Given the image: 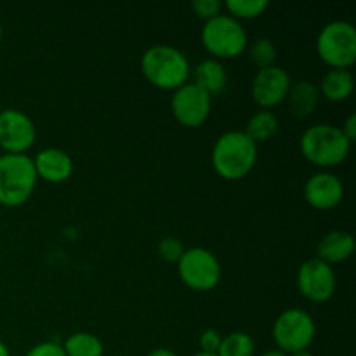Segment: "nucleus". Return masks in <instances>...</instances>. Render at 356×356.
I'll use <instances>...</instances> for the list:
<instances>
[{
  "mask_svg": "<svg viewBox=\"0 0 356 356\" xmlns=\"http://www.w3.org/2000/svg\"><path fill=\"white\" fill-rule=\"evenodd\" d=\"M222 336L216 329H205L198 337V346L202 353L218 355L219 346H221Z\"/></svg>",
  "mask_w": 356,
  "mask_h": 356,
  "instance_id": "nucleus-26",
  "label": "nucleus"
},
{
  "mask_svg": "<svg viewBox=\"0 0 356 356\" xmlns=\"http://www.w3.org/2000/svg\"><path fill=\"white\" fill-rule=\"evenodd\" d=\"M287 101L294 117H309L316 110V106H318V87L313 82H309V80H299V82L291 86V90L287 94Z\"/></svg>",
  "mask_w": 356,
  "mask_h": 356,
  "instance_id": "nucleus-18",
  "label": "nucleus"
},
{
  "mask_svg": "<svg viewBox=\"0 0 356 356\" xmlns=\"http://www.w3.org/2000/svg\"><path fill=\"white\" fill-rule=\"evenodd\" d=\"M211 162L222 179L238 181L256 165L257 145L243 131H228L212 146Z\"/></svg>",
  "mask_w": 356,
  "mask_h": 356,
  "instance_id": "nucleus-2",
  "label": "nucleus"
},
{
  "mask_svg": "<svg viewBox=\"0 0 356 356\" xmlns=\"http://www.w3.org/2000/svg\"><path fill=\"white\" fill-rule=\"evenodd\" d=\"M193 83L204 89L209 96H219L228 87V72L225 65L214 58H207L193 70Z\"/></svg>",
  "mask_w": 356,
  "mask_h": 356,
  "instance_id": "nucleus-16",
  "label": "nucleus"
},
{
  "mask_svg": "<svg viewBox=\"0 0 356 356\" xmlns=\"http://www.w3.org/2000/svg\"><path fill=\"white\" fill-rule=\"evenodd\" d=\"M202 45L214 59H235L245 51L249 38L240 21L229 14H219L205 21L202 28Z\"/></svg>",
  "mask_w": 356,
  "mask_h": 356,
  "instance_id": "nucleus-5",
  "label": "nucleus"
},
{
  "mask_svg": "<svg viewBox=\"0 0 356 356\" xmlns=\"http://www.w3.org/2000/svg\"><path fill=\"white\" fill-rule=\"evenodd\" d=\"M0 356H10L9 348H7V344L3 341H0Z\"/></svg>",
  "mask_w": 356,
  "mask_h": 356,
  "instance_id": "nucleus-31",
  "label": "nucleus"
},
{
  "mask_svg": "<svg viewBox=\"0 0 356 356\" xmlns=\"http://www.w3.org/2000/svg\"><path fill=\"white\" fill-rule=\"evenodd\" d=\"M222 7L228 10L229 16L235 17L236 21H242L259 17L270 7V2L268 0H226Z\"/></svg>",
  "mask_w": 356,
  "mask_h": 356,
  "instance_id": "nucleus-22",
  "label": "nucleus"
},
{
  "mask_svg": "<svg viewBox=\"0 0 356 356\" xmlns=\"http://www.w3.org/2000/svg\"><path fill=\"white\" fill-rule=\"evenodd\" d=\"M278 131V118L271 110H259L249 118L245 125V134L252 139L256 145L268 141L273 138Z\"/></svg>",
  "mask_w": 356,
  "mask_h": 356,
  "instance_id": "nucleus-20",
  "label": "nucleus"
},
{
  "mask_svg": "<svg viewBox=\"0 0 356 356\" xmlns=\"http://www.w3.org/2000/svg\"><path fill=\"white\" fill-rule=\"evenodd\" d=\"M24 356H66L63 346L56 341H44L35 346H31Z\"/></svg>",
  "mask_w": 356,
  "mask_h": 356,
  "instance_id": "nucleus-27",
  "label": "nucleus"
},
{
  "mask_svg": "<svg viewBox=\"0 0 356 356\" xmlns=\"http://www.w3.org/2000/svg\"><path fill=\"white\" fill-rule=\"evenodd\" d=\"M177 273L188 289L209 292L221 280V264L209 249L191 247L184 249V254L177 261Z\"/></svg>",
  "mask_w": 356,
  "mask_h": 356,
  "instance_id": "nucleus-8",
  "label": "nucleus"
},
{
  "mask_svg": "<svg viewBox=\"0 0 356 356\" xmlns=\"http://www.w3.org/2000/svg\"><path fill=\"white\" fill-rule=\"evenodd\" d=\"M37 139V127L24 111L6 108L0 111V148L13 155H24Z\"/></svg>",
  "mask_w": 356,
  "mask_h": 356,
  "instance_id": "nucleus-11",
  "label": "nucleus"
},
{
  "mask_svg": "<svg viewBox=\"0 0 356 356\" xmlns=\"http://www.w3.org/2000/svg\"><path fill=\"white\" fill-rule=\"evenodd\" d=\"M291 86V75L287 70L278 65H271L268 68L257 70L250 92H252L254 103L261 106V110H271L287 99Z\"/></svg>",
  "mask_w": 356,
  "mask_h": 356,
  "instance_id": "nucleus-12",
  "label": "nucleus"
},
{
  "mask_svg": "<svg viewBox=\"0 0 356 356\" xmlns=\"http://www.w3.org/2000/svg\"><path fill=\"white\" fill-rule=\"evenodd\" d=\"M2 37H3V28L2 24H0V42H2Z\"/></svg>",
  "mask_w": 356,
  "mask_h": 356,
  "instance_id": "nucleus-34",
  "label": "nucleus"
},
{
  "mask_svg": "<svg viewBox=\"0 0 356 356\" xmlns=\"http://www.w3.org/2000/svg\"><path fill=\"white\" fill-rule=\"evenodd\" d=\"M61 346L66 356H104L103 343L90 332L70 334Z\"/></svg>",
  "mask_w": 356,
  "mask_h": 356,
  "instance_id": "nucleus-19",
  "label": "nucleus"
},
{
  "mask_svg": "<svg viewBox=\"0 0 356 356\" xmlns=\"http://www.w3.org/2000/svg\"><path fill=\"white\" fill-rule=\"evenodd\" d=\"M256 343L247 332H232L222 337L218 356H254Z\"/></svg>",
  "mask_w": 356,
  "mask_h": 356,
  "instance_id": "nucleus-21",
  "label": "nucleus"
},
{
  "mask_svg": "<svg viewBox=\"0 0 356 356\" xmlns=\"http://www.w3.org/2000/svg\"><path fill=\"white\" fill-rule=\"evenodd\" d=\"M141 73L153 87L176 90L190 82L191 66L186 56L174 45L156 44L141 56Z\"/></svg>",
  "mask_w": 356,
  "mask_h": 356,
  "instance_id": "nucleus-1",
  "label": "nucleus"
},
{
  "mask_svg": "<svg viewBox=\"0 0 356 356\" xmlns=\"http://www.w3.org/2000/svg\"><path fill=\"white\" fill-rule=\"evenodd\" d=\"M316 336V323L306 309L291 308L278 315L273 323V341L285 355L305 351Z\"/></svg>",
  "mask_w": 356,
  "mask_h": 356,
  "instance_id": "nucleus-7",
  "label": "nucleus"
},
{
  "mask_svg": "<svg viewBox=\"0 0 356 356\" xmlns=\"http://www.w3.org/2000/svg\"><path fill=\"white\" fill-rule=\"evenodd\" d=\"M344 184L339 176L329 170H320L305 183V198L316 211H332L343 202Z\"/></svg>",
  "mask_w": 356,
  "mask_h": 356,
  "instance_id": "nucleus-13",
  "label": "nucleus"
},
{
  "mask_svg": "<svg viewBox=\"0 0 356 356\" xmlns=\"http://www.w3.org/2000/svg\"><path fill=\"white\" fill-rule=\"evenodd\" d=\"M156 252L162 257V261L169 264H177V261L181 259V256L184 254V245L181 240L174 238V236H165L163 240H160L159 245H156Z\"/></svg>",
  "mask_w": 356,
  "mask_h": 356,
  "instance_id": "nucleus-24",
  "label": "nucleus"
},
{
  "mask_svg": "<svg viewBox=\"0 0 356 356\" xmlns=\"http://www.w3.org/2000/svg\"><path fill=\"white\" fill-rule=\"evenodd\" d=\"M355 89V76L351 70L343 68H330L325 75L322 76L318 92L325 99L332 103H341L346 101L353 94Z\"/></svg>",
  "mask_w": 356,
  "mask_h": 356,
  "instance_id": "nucleus-17",
  "label": "nucleus"
},
{
  "mask_svg": "<svg viewBox=\"0 0 356 356\" xmlns=\"http://www.w3.org/2000/svg\"><path fill=\"white\" fill-rule=\"evenodd\" d=\"M341 132H343L344 138H346L348 141L353 145V143L356 141V115L355 113L348 115V118L344 120L343 127H341Z\"/></svg>",
  "mask_w": 356,
  "mask_h": 356,
  "instance_id": "nucleus-28",
  "label": "nucleus"
},
{
  "mask_svg": "<svg viewBox=\"0 0 356 356\" xmlns=\"http://www.w3.org/2000/svg\"><path fill=\"white\" fill-rule=\"evenodd\" d=\"M296 284L302 298L312 302H325L336 292L337 282L330 264L323 263L318 257H312L299 266Z\"/></svg>",
  "mask_w": 356,
  "mask_h": 356,
  "instance_id": "nucleus-10",
  "label": "nucleus"
},
{
  "mask_svg": "<svg viewBox=\"0 0 356 356\" xmlns=\"http://www.w3.org/2000/svg\"><path fill=\"white\" fill-rule=\"evenodd\" d=\"M259 356H289V355H285L284 351H280V350H268V351H264V353H261Z\"/></svg>",
  "mask_w": 356,
  "mask_h": 356,
  "instance_id": "nucleus-30",
  "label": "nucleus"
},
{
  "mask_svg": "<svg viewBox=\"0 0 356 356\" xmlns=\"http://www.w3.org/2000/svg\"><path fill=\"white\" fill-rule=\"evenodd\" d=\"M289 356H315V355H313L309 350H305V351H298V353H292Z\"/></svg>",
  "mask_w": 356,
  "mask_h": 356,
  "instance_id": "nucleus-32",
  "label": "nucleus"
},
{
  "mask_svg": "<svg viewBox=\"0 0 356 356\" xmlns=\"http://www.w3.org/2000/svg\"><path fill=\"white\" fill-rule=\"evenodd\" d=\"M35 170L38 179L52 184L68 181L73 174V159L61 148H44L35 155Z\"/></svg>",
  "mask_w": 356,
  "mask_h": 356,
  "instance_id": "nucleus-14",
  "label": "nucleus"
},
{
  "mask_svg": "<svg viewBox=\"0 0 356 356\" xmlns=\"http://www.w3.org/2000/svg\"><path fill=\"white\" fill-rule=\"evenodd\" d=\"M170 111L183 127L197 129L207 122L212 111V97L193 82L176 89L170 97Z\"/></svg>",
  "mask_w": 356,
  "mask_h": 356,
  "instance_id": "nucleus-9",
  "label": "nucleus"
},
{
  "mask_svg": "<svg viewBox=\"0 0 356 356\" xmlns=\"http://www.w3.org/2000/svg\"><path fill=\"white\" fill-rule=\"evenodd\" d=\"M37 170L33 159L24 155H0V204L19 207L33 195L37 186Z\"/></svg>",
  "mask_w": 356,
  "mask_h": 356,
  "instance_id": "nucleus-4",
  "label": "nucleus"
},
{
  "mask_svg": "<svg viewBox=\"0 0 356 356\" xmlns=\"http://www.w3.org/2000/svg\"><path fill=\"white\" fill-rule=\"evenodd\" d=\"M299 146L308 162L323 169L343 163L351 149V143L344 138L341 127L332 124H316L306 129Z\"/></svg>",
  "mask_w": 356,
  "mask_h": 356,
  "instance_id": "nucleus-3",
  "label": "nucleus"
},
{
  "mask_svg": "<svg viewBox=\"0 0 356 356\" xmlns=\"http://www.w3.org/2000/svg\"><path fill=\"white\" fill-rule=\"evenodd\" d=\"M146 356H177V355L174 353L172 350H169V348H156V350L149 351Z\"/></svg>",
  "mask_w": 356,
  "mask_h": 356,
  "instance_id": "nucleus-29",
  "label": "nucleus"
},
{
  "mask_svg": "<svg viewBox=\"0 0 356 356\" xmlns=\"http://www.w3.org/2000/svg\"><path fill=\"white\" fill-rule=\"evenodd\" d=\"M191 9L197 14V17L209 21L221 14L222 2H219V0H193L191 2Z\"/></svg>",
  "mask_w": 356,
  "mask_h": 356,
  "instance_id": "nucleus-25",
  "label": "nucleus"
},
{
  "mask_svg": "<svg viewBox=\"0 0 356 356\" xmlns=\"http://www.w3.org/2000/svg\"><path fill=\"white\" fill-rule=\"evenodd\" d=\"M355 252V236L344 229L329 232L318 243L316 257L327 264H339L350 259Z\"/></svg>",
  "mask_w": 356,
  "mask_h": 356,
  "instance_id": "nucleus-15",
  "label": "nucleus"
},
{
  "mask_svg": "<svg viewBox=\"0 0 356 356\" xmlns=\"http://www.w3.org/2000/svg\"><path fill=\"white\" fill-rule=\"evenodd\" d=\"M249 56L257 68H268V66L275 65V59H277V47H275L271 38L259 37L250 44Z\"/></svg>",
  "mask_w": 356,
  "mask_h": 356,
  "instance_id": "nucleus-23",
  "label": "nucleus"
},
{
  "mask_svg": "<svg viewBox=\"0 0 356 356\" xmlns=\"http://www.w3.org/2000/svg\"><path fill=\"white\" fill-rule=\"evenodd\" d=\"M316 52L330 68L350 70L356 63L355 24L343 19L327 23L316 38Z\"/></svg>",
  "mask_w": 356,
  "mask_h": 356,
  "instance_id": "nucleus-6",
  "label": "nucleus"
},
{
  "mask_svg": "<svg viewBox=\"0 0 356 356\" xmlns=\"http://www.w3.org/2000/svg\"><path fill=\"white\" fill-rule=\"evenodd\" d=\"M193 356H218V355H212V353H202V351H198V353H195Z\"/></svg>",
  "mask_w": 356,
  "mask_h": 356,
  "instance_id": "nucleus-33",
  "label": "nucleus"
}]
</instances>
